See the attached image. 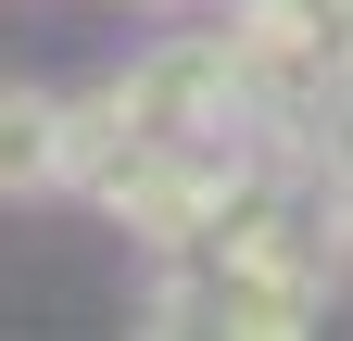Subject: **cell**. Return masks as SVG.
<instances>
[{
	"mask_svg": "<svg viewBox=\"0 0 353 341\" xmlns=\"http://www.w3.org/2000/svg\"><path fill=\"white\" fill-rule=\"evenodd\" d=\"M114 101H126V139H139V152H176V139H265L228 26H164L139 64H114Z\"/></svg>",
	"mask_w": 353,
	"mask_h": 341,
	"instance_id": "cell-1",
	"label": "cell"
},
{
	"mask_svg": "<svg viewBox=\"0 0 353 341\" xmlns=\"http://www.w3.org/2000/svg\"><path fill=\"white\" fill-rule=\"evenodd\" d=\"M63 190V89L0 76V202H51Z\"/></svg>",
	"mask_w": 353,
	"mask_h": 341,
	"instance_id": "cell-2",
	"label": "cell"
},
{
	"mask_svg": "<svg viewBox=\"0 0 353 341\" xmlns=\"http://www.w3.org/2000/svg\"><path fill=\"white\" fill-rule=\"evenodd\" d=\"M341 240H353V190H341Z\"/></svg>",
	"mask_w": 353,
	"mask_h": 341,
	"instance_id": "cell-3",
	"label": "cell"
}]
</instances>
